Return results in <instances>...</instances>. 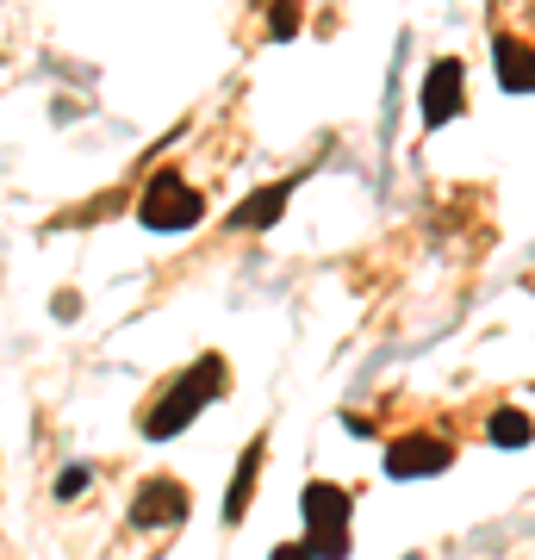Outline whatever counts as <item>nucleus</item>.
I'll list each match as a JSON object with an SVG mask.
<instances>
[{
  "mask_svg": "<svg viewBox=\"0 0 535 560\" xmlns=\"http://www.w3.org/2000/svg\"><path fill=\"white\" fill-rule=\"evenodd\" d=\"M287 200H293V180H275V187H261V194H249V200L231 212V224L237 231H268V224L287 212Z\"/></svg>",
  "mask_w": 535,
  "mask_h": 560,
  "instance_id": "1a4fd4ad",
  "label": "nucleus"
},
{
  "mask_svg": "<svg viewBox=\"0 0 535 560\" xmlns=\"http://www.w3.org/2000/svg\"><path fill=\"white\" fill-rule=\"evenodd\" d=\"M299 511H305V548L317 560H349V511H356L349 486L312 480L299 492Z\"/></svg>",
  "mask_w": 535,
  "mask_h": 560,
  "instance_id": "f03ea898",
  "label": "nucleus"
},
{
  "mask_svg": "<svg viewBox=\"0 0 535 560\" xmlns=\"http://www.w3.org/2000/svg\"><path fill=\"white\" fill-rule=\"evenodd\" d=\"M486 436H492V448H530L535 418L523 411V405H498L492 418H486Z\"/></svg>",
  "mask_w": 535,
  "mask_h": 560,
  "instance_id": "9d476101",
  "label": "nucleus"
},
{
  "mask_svg": "<svg viewBox=\"0 0 535 560\" xmlns=\"http://www.w3.org/2000/svg\"><path fill=\"white\" fill-rule=\"evenodd\" d=\"M88 486H94V474H88V467H69V474H57V499L69 504V499H81Z\"/></svg>",
  "mask_w": 535,
  "mask_h": 560,
  "instance_id": "f8f14e48",
  "label": "nucleus"
},
{
  "mask_svg": "<svg viewBox=\"0 0 535 560\" xmlns=\"http://www.w3.org/2000/svg\"><path fill=\"white\" fill-rule=\"evenodd\" d=\"M492 62H498V88H504V94H535V44H523L516 32L498 25L492 32Z\"/></svg>",
  "mask_w": 535,
  "mask_h": 560,
  "instance_id": "0eeeda50",
  "label": "nucleus"
},
{
  "mask_svg": "<svg viewBox=\"0 0 535 560\" xmlns=\"http://www.w3.org/2000/svg\"><path fill=\"white\" fill-rule=\"evenodd\" d=\"M194 517V492L181 480H143L131 492V523L138 529H168V523H187Z\"/></svg>",
  "mask_w": 535,
  "mask_h": 560,
  "instance_id": "39448f33",
  "label": "nucleus"
},
{
  "mask_svg": "<svg viewBox=\"0 0 535 560\" xmlns=\"http://www.w3.org/2000/svg\"><path fill=\"white\" fill-rule=\"evenodd\" d=\"M261 460H268V436H256L249 448H243L237 480L224 486V523H231V529H237V523L249 517V499H256V486H261Z\"/></svg>",
  "mask_w": 535,
  "mask_h": 560,
  "instance_id": "6e6552de",
  "label": "nucleus"
},
{
  "mask_svg": "<svg viewBox=\"0 0 535 560\" xmlns=\"http://www.w3.org/2000/svg\"><path fill=\"white\" fill-rule=\"evenodd\" d=\"M138 219H143V231H194V224L206 219V200H199L175 168H162V175H150V187H143Z\"/></svg>",
  "mask_w": 535,
  "mask_h": 560,
  "instance_id": "7ed1b4c3",
  "label": "nucleus"
},
{
  "mask_svg": "<svg viewBox=\"0 0 535 560\" xmlns=\"http://www.w3.org/2000/svg\"><path fill=\"white\" fill-rule=\"evenodd\" d=\"M268 560H317V555H312V548H305V541H280V548H275V555H268Z\"/></svg>",
  "mask_w": 535,
  "mask_h": 560,
  "instance_id": "ddd939ff",
  "label": "nucleus"
},
{
  "mask_svg": "<svg viewBox=\"0 0 535 560\" xmlns=\"http://www.w3.org/2000/svg\"><path fill=\"white\" fill-rule=\"evenodd\" d=\"M299 32V0H275V20H268V38H293Z\"/></svg>",
  "mask_w": 535,
  "mask_h": 560,
  "instance_id": "9b49d317",
  "label": "nucleus"
},
{
  "mask_svg": "<svg viewBox=\"0 0 535 560\" xmlns=\"http://www.w3.org/2000/svg\"><path fill=\"white\" fill-rule=\"evenodd\" d=\"M455 467V442L430 436V430H411L386 448V474L393 480H430V474H449Z\"/></svg>",
  "mask_w": 535,
  "mask_h": 560,
  "instance_id": "20e7f679",
  "label": "nucleus"
},
{
  "mask_svg": "<svg viewBox=\"0 0 535 560\" xmlns=\"http://www.w3.org/2000/svg\"><path fill=\"white\" fill-rule=\"evenodd\" d=\"M461 101H467V69L455 57L430 62V75H423V125L437 131V125L461 119Z\"/></svg>",
  "mask_w": 535,
  "mask_h": 560,
  "instance_id": "423d86ee",
  "label": "nucleus"
},
{
  "mask_svg": "<svg viewBox=\"0 0 535 560\" xmlns=\"http://www.w3.org/2000/svg\"><path fill=\"white\" fill-rule=\"evenodd\" d=\"M224 386H231V361H224V355H199L194 368H181V381H168V393L143 411V436H150V442L181 436L206 405L219 399Z\"/></svg>",
  "mask_w": 535,
  "mask_h": 560,
  "instance_id": "f257e3e1",
  "label": "nucleus"
}]
</instances>
